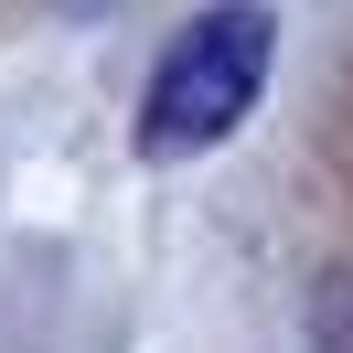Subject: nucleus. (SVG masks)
Returning a JSON list of instances; mask_svg holds the SVG:
<instances>
[{
	"label": "nucleus",
	"instance_id": "nucleus-2",
	"mask_svg": "<svg viewBox=\"0 0 353 353\" xmlns=\"http://www.w3.org/2000/svg\"><path fill=\"white\" fill-rule=\"evenodd\" d=\"M11 11H22V0H0V22H11Z\"/></svg>",
	"mask_w": 353,
	"mask_h": 353
},
{
	"label": "nucleus",
	"instance_id": "nucleus-1",
	"mask_svg": "<svg viewBox=\"0 0 353 353\" xmlns=\"http://www.w3.org/2000/svg\"><path fill=\"white\" fill-rule=\"evenodd\" d=\"M268 86V11L257 0H225L182 32L172 54L150 65V97H139V150L182 161V150H214Z\"/></svg>",
	"mask_w": 353,
	"mask_h": 353
}]
</instances>
